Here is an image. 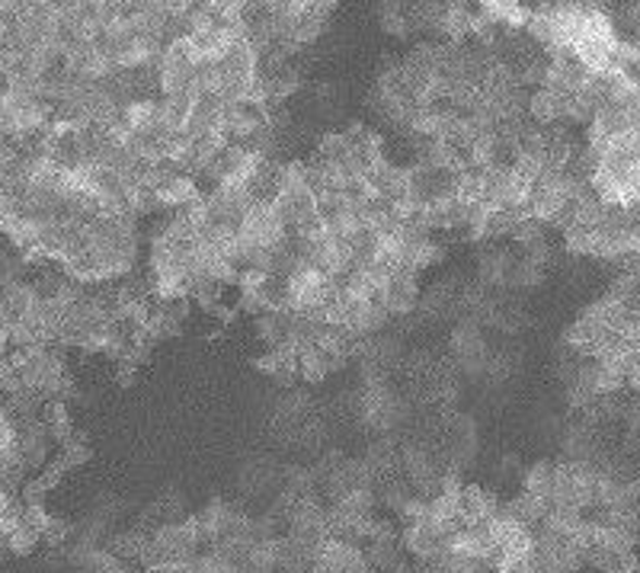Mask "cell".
<instances>
[{
	"instance_id": "cell-1",
	"label": "cell",
	"mask_w": 640,
	"mask_h": 573,
	"mask_svg": "<svg viewBox=\"0 0 640 573\" xmlns=\"http://www.w3.org/2000/svg\"><path fill=\"white\" fill-rule=\"evenodd\" d=\"M202 551V541H199V532L192 525V516L176 519V522H161L148 532L145 538V548L138 555V568L145 573H158L167 571V568H176V564H186L192 561L196 555Z\"/></svg>"
},
{
	"instance_id": "cell-2",
	"label": "cell",
	"mask_w": 640,
	"mask_h": 573,
	"mask_svg": "<svg viewBox=\"0 0 640 573\" xmlns=\"http://www.w3.org/2000/svg\"><path fill=\"white\" fill-rule=\"evenodd\" d=\"M237 237L250 247V250H273V247H279L286 237H289V228L283 225V219H279V212L273 209V202H256L250 212H247V219L240 222V231H237Z\"/></svg>"
},
{
	"instance_id": "cell-3",
	"label": "cell",
	"mask_w": 640,
	"mask_h": 573,
	"mask_svg": "<svg viewBox=\"0 0 640 573\" xmlns=\"http://www.w3.org/2000/svg\"><path fill=\"white\" fill-rule=\"evenodd\" d=\"M419 276L416 273H407V270H391L381 283V295H378V304L388 311V317H410L416 308H419Z\"/></svg>"
},
{
	"instance_id": "cell-4",
	"label": "cell",
	"mask_w": 640,
	"mask_h": 573,
	"mask_svg": "<svg viewBox=\"0 0 640 573\" xmlns=\"http://www.w3.org/2000/svg\"><path fill=\"white\" fill-rule=\"evenodd\" d=\"M398 541L413 564H429L449 545V535L429 519H419V522H404V528H398Z\"/></svg>"
},
{
	"instance_id": "cell-5",
	"label": "cell",
	"mask_w": 640,
	"mask_h": 573,
	"mask_svg": "<svg viewBox=\"0 0 640 573\" xmlns=\"http://www.w3.org/2000/svg\"><path fill=\"white\" fill-rule=\"evenodd\" d=\"M513 260H516V253L510 247H503V244H484L477 250V260H474V273H477L480 288H506Z\"/></svg>"
},
{
	"instance_id": "cell-6",
	"label": "cell",
	"mask_w": 640,
	"mask_h": 573,
	"mask_svg": "<svg viewBox=\"0 0 640 573\" xmlns=\"http://www.w3.org/2000/svg\"><path fill=\"white\" fill-rule=\"evenodd\" d=\"M52 449L55 443L39 420H29L16 429V452L26 464V471H42L52 461Z\"/></svg>"
},
{
	"instance_id": "cell-7",
	"label": "cell",
	"mask_w": 640,
	"mask_h": 573,
	"mask_svg": "<svg viewBox=\"0 0 640 573\" xmlns=\"http://www.w3.org/2000/svg\"><path fill=\"white\" fill-rule=\"evenodd\" d=\"M253 337L269 349H291L294 352V314L291 311H266L253 317Z\"/></svg>"
},
{
	"instance_id": "cell-8",
	"label": "cell",
	"mask_w": 640,
	"mask_h": 573,
	"mask_svg": "<svg viewBox=\"0 0 640 573\" xmlns=\"http://www.w3.org/2000/svg\"><path fill=\"white\" fill-rule=\"evenodd\" d=\"M294 356H298V378H304L308 385L327 382L334 372H340L350 362L347 356H340L334 349H324V346H308V349H301Z\"/></svg>"
},
{
	"instance_id": "cell-9",
	"label": "cell",
	"mask_w": 640,
	"mask_h": 573,
	"mask_svg": "<svg viewBox=\"0 0 640 573\" xmlns=\"http://www.w3.org/2000/svg\"><path fill=\"white\" fill-rule=\"evenodd\" d=\"M462 519L465 525H480V522H490V519L500 516V494L493 487H484V484H465L462 494Z\"/></svg>"
},
{
	"instance_id": "cell-10",
	"label": "cell",
	"mask_w": 640,
	"mask_h": 573,
	"mask_svg": "<svg viewBox=\"0 0 640 573\" xmlns=\"http://www.w3.org/2000/svg\"><path fill=\"white\" fill-rule=\"evenodd\" d=\"M253 369H260L273 385H279L286 391L298 382V356L291 349H269V352H263L260 359H253Z\"/></svg>"
},
{
	"instance_id": "cell-11",
	"label": "cell",
	"mask_w": 640,
	"mask_h": 573,
	"mask_svg": "<svg viewBox=\"0 0 640 573\" xmlns=\"http://www.w3.org/2000/svg\"><path fill=\"white\" fill-rule=\"evenodd\" d=\"M477 13L500 33H516L528 23V3H513V0H487L477 7Z\"/></svg>"
},
{
	"instance_id": "cell-12",
	"label": "cell",
	"mask_w": 640,
	"mask_h": 573,
	"mask_svg": "<svg viewBox=\"0 0 640 573\" xmlns=\"http://www.w3.org/2000/svg\"><path fill=\"white\" fill-rule=\"evenodd\" d=\"M39 423L46 426V433L52 436L55 446H64L71 443L77 433H74V420H71V407L61 401L42 403V413H39Z\"/></svg>"
},
{
	"instance_id": "cell-13",
	"label": "cell",
	"mask_w": 640,
	"mask_h": 573,
	"mask_svg": "<svg viewBox=\"0 0 640 573\" xmlns=\"http://www.w3.org/2000/svg\"><path fill=\"white\" fill-rule=\"evenodd\" d=\"M554 477H557V461L554 459H538L535 464H528L523 474V490L544 500L551 497V487H554Z\"/></svg>"
},
{
	"instance_id": "cell-14",
	"label": "cell",
	"mask_w": 640,
	"mask_h": 573,
	"mask_svg": "<svg viewBox=\"0 0 640 573\" xmlns=\"http://www.w3.org/2000/svg\"><path fill=\"white\" fill-rule=\"evenodd\" d=\"M378 26H381L385 36H391V39H398V42L416 39V36H413V26H410L407 3H381V7H378Z\"/></svg>"
},
{
	"instance_id": "cell-15",
	"label": "cell",
	"mask_w": 640,
	"mask_h": 573,
	"mask_svg": "<svg viewBox=\"0 0 640 573\" xmlns=\"http://www.w3.org/2000/svg\"><path fill=\"white\" fill-rule=\"evenodd\" d=\"M3 551L7 555H13V558H29V555H36V548L42 545V535L33 528V525H26L20 513H16V525L3 535Z\"/></svg>"
},
{
	"instance_id": "cell-16",
	"label": "cell",
	"mask_w": 640,
	"mask_h": 573,
	"mask_svg": "<svg viewBox=\"0 0 640 573\" xmlns=\"http://www.w3.org/2000/svg\"><path fill=\"white\" fill-rule=\"evenodd\" d=\"M158 573H205L202 568V558L196 555L192 561H186V564H176V568H167V571H158Z\"/></svg>"
},
{
	"instance_id": "cell-17",
	"label": "cell",
	"mask_w": 640,
	"mask_h": 573,
	"mask_svg": "<svg viewBox=\"0 0 640 573\" xmlns=\"http://www.w3.org/2000/svg\"><path fill=\"white\" fill-rule=\"evenodd\" d=\"M0 573H3V571H0Z\"/></svg>"
}]
</instances>
